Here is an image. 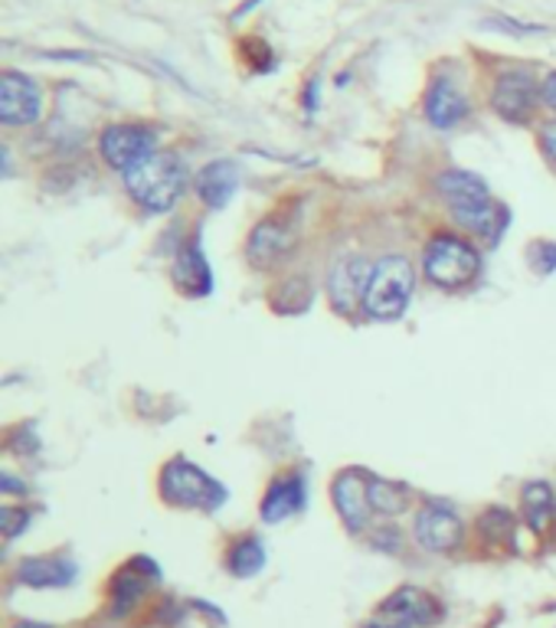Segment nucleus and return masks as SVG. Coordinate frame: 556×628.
I'll use <instances>...</instances> for the list:
<instances>
[{"label": "nucleus", "mask_w": 556, "mask_h": 628, "mask_svg": "<svg viewBox=\"0 0 556 628\" xmlns=\"http://www.w3.org/2000/svg\"><path fill=\"white\" fill-rule=\"evenodd\" d=\"M128 194L151 213H167L187 194V167L171 151H154L148 161L124 174Z\"/></svg>", "instance_id": "nucleus-1"}, {"label": "nucleus", "mask_w": 556, "mask_h": 628, "mask_svg": "<svg viewBox=\"0 0 556 628\" xmlns=\"http://www.w3.org/2000/svg\"><path fill=\"white\" fill-rule=\"evenodd\" d=\"M413 285H416V269L410 259L403 256H386L373 266V275H370V289H367V299H363V312L370 317H380V321H393L400 317L403 308L410 305V295H413Z\"/></svg>", "instance_id": "nucleus-2"}, {"label": "nucleus", "mask_w": 556, "mask_h": 628, "mask_svg": "<svg viewBox=\"0 0 556 628\" xmlns=\"http://www.w3.org/2000/svg\"><path fill=\"white\" fill-rule=\"evenodd\" d=\"M161 495L174 508H197V511H217L226 501V488L190 458H174L164 465Z\"/></svg>", "instance_id": "nucleus-3"}, {"label": "nucleus", "mask_w": 556, "mask_h": 628, "mask_svg": "<svg viewBox=\"0 0 556 628\" xmlns=\"http://www.w3.org/2000/svg\"><path fill=\"white\" fill-rule=\"evenodd\" d=\"M423 269H426V275L439 285V289H461V285H468L475 275H478V269H481V259H478V252L465 242V239H458V236H436L429 246H426V252H423Z\"/></svg>", "instance_id": "nucleus-4"}, {"label": "nucleus", "mask_w": 556, "mask_h": 628, "mask_svg": "<svg viewBox=\"0 0 556 628\" xmlns=\"http://www.w3.org/2000/svg\"><path fill=\"white\" fill-rule=\"evenodd\" d=\"M102 158L115 171L128 174L141 161H148L157 148V134L144 124H109L99 138Z\"/></svg>", "instance_id": "nucleus-5"}, {"label": "nucleus", "mask_w": 556, "mask_h": 628, "mask_svg": "<svg viewBox=\"0 0 556 628\" xmlns=\"http://www.w3.org/2000/svg\"><path fill=\"white\" fill-rule=\"evenodd\" d=\"M413 533H416V543L429 553H448L455 546H461L465 540V523L461 518L445 508L443 501H429L416 511V521H413Z\"/></svg>", "instance_id": "nucleus-6"}, {"label": "nucleus", "mask_w": 556, "mask_h": 628, "mask_svg": "<svg viewBox=\"0 0 556 628\" xmlns=\"http://www.w3.org/2000/svg\"><path fill=\"white\" fill-rule=\"evenodd\" d=\"M334 508L340 515V521L347 523V530H363L370 521L373 501H370V475L360 468H347L334 478Z\"/></svg>", "instance_id": "nucleus-7"}, {"label": "nucleus", "mask_w": 556, "mask_h": 628, "mask_svg": "<svg viewBox=\"0 0 556 628\" xmlns=\"http://www.w3.org/2000/svg\"><path fill=\"white\" fill-rule=\"evenodd\" d=\"M370 275H373V266L363 256H344V259H337L331 269V279H328L334 308L337 312L363 308V299H367V289H370Z\"/></svg>", "instance_id": "nucleus-8"}, {"label": "nucleus", "mask_w": 556, "mask_h": 628, "mask_svg": "<svg viewBox=\"0 0 556 628\" xmlns=\"http://www.w3.org/2000/svg\"><path fill=\"white\" fill-rule=\"evenodd\" d=\"M292 246H295L292 223L285 216H269L252 229V236L246 242V256L255 269H272L292 252Z\"/></svg>", "instance_id": "nucleus-9"}, {"label": "nucleus", "mask_w": 556, "mask_h": 628, "mask_svg": "<svg viewBox=\"0 0 556 628\" xmlns=\"http://www.w3.org/2000/svg\"><path fill=\"white\" fill-rule=\"evenodd\" d=\"M43 111V93L33 79L20 73H3L0 79V121L10 128L33 124Z\"/></svg>", "instance_id": "nucleus-10"}, {"label": "nucleus", "mask_w": 556, "mask_h": 628, "mask_svg": "<svg viewBox=\"0 0 556 628\" xmlns=\"http://www.w3.org/2000/svg\"><path fill=\"white\" fill-rule=\"evenodd\" d=\"M383 619L386 622H396V626L406 628H426L436 626L443 619V606L436 596H429L426 589H416V586H403L396 589L383 606H380Z\"/></svg>", "instance_id": "nucleus-11"}, {"label": "nucleus", "mask_w": 556, "mask_h": 628, "mask_svg": "<svg viewBox=\"0 0 556 628\" xmlns=\"http://www.w3.org/2000/svg\"><path fill=\"white\" fill-rule=\"evenodd\" d=\"M534 102H537V83H534L531 73L511 69L504 76H498L494 93H491V105L504 121H514V124L527 121L531 111H534Z\"/></svg>", "instance_id": "nucleus-12"}, {"label": "nucleus", "mask_w": 556, "mask_h": 628, "mask_svg": "<svg viewBox=\"0 0 556 628\" xmlns=\"http://www.w3.org/2000/svg\"><path fill=\"white\" fill-rule=\"evenodd\" d=\"M154 580H161V570H157L148 556H134V560L111 580V616H115V619L128 616V613L141 603V596L148 593V586H151Z\"/></svg>", "instance_id": "nucleus-13"}, {"label": "nucleus", "mask_w": 556, "mask_h": 628, "mask_svg": "<svg viewBox=\"0 0 556 628\" xmlns=\"http://www.w3.org/2000/svg\"><path fill=\"white\" fill-rule=\"evenodd\" d=\"M174 282L184 295H194V299H204L214 292V269L204 256V242L200 236L187 239L181 249H177V259H174Z\"/></svg>", "instance_id": "nucleus-14"}, {"label": "nucleus", "mask_w": 556, "mask_h": 628, "mask_svg": "<svg viewBox=\"0 0 556 628\" xmlns=\"http://www.w3.org/2000/svg\"><path fill=\"white\" fill-rule=\"evenodd\" d=\"M79 576V566L56 553V556H30L17 566V580L30 589H66Z\"/></svg>", "instance_id": "nucleus-15"}, {"label": "nucleus", "mask_w": 556, "mask_h": 628, "mask_svg": "<svg viewBox=\"0 0 556 628\" xmlns=\"http://www.w3.org/2000/svg\"><path fill=\"white\" fill-rule=\"evenodd\" d=\"M305 508V478L298 472H288L282 478H275L262 498V521L282 523L295 518Z\"/></svg>", "instance_id": "nucleus-16"}, {"label": "nucleus", "mask_w": 556, "mask_h": 628, "mask_svg": "<svg viewBox=\"0 0 556 628\" xmlns=\"http://www.w3.org/2000/svg\"><path fill=\"white\" fill-rule=\"evenodd\" d=\"M468 115V99L451 79H436L426 93V118L436 128H455Z\"/></svg>", "instance_id": "nucleus-17"}, {"label": "nucleus", "mask_w": 556, "mask_h": 628, "mask_svg": "<svg viewBox=\"0 0 556 628\" xmlns=\"http://www.w3.org/2000/svg\"><path fill=\"white\" fill-rule=\"evenodd\" d=\"M236 191H239V171L232 161H214L197 177V194L207 207L222 209L232 201Z\"/></svg>", "instance_id": "nucleus-18"}, {"label": "nucleus", "mask_w": 556, "mask_h": 628, "mask_svg": "<svg viewBox=\"0 0 556 628\" xmlns=\"http://www.w3.org/2000/svg\"><path fill=\"white\" fill-rule=\"evenodd\" d=\"M451 216H455L465 229H471L478 239H484L488 246H494V242L501 239L504 219H508V213L498 207L491 197H488V201H478V204H468V207L451 209Z\"/></svg>", "instance_id": "nucleus-19"}, {"label": "nucleus", "mask_w": 556, "mask_h": 628, "mask_svg": "<svg viewBox=\"0 0 556 628\" xmlns=\"http://www.w3.org/2000/svg\"><path fill=\"white\" fill-rule=\"evenodd\" d=\"M521 508H524V521L531 523L534 533H544L556 511V495L547 481H531L521 491Z\"/></svg>", "instance_id": "nucleus-20"}, {"label": "nucleus", "mask_w": 556, "mask_h": 628, "mask_svg": "<svg viewBox=\"0 0 556 628\" xmlns=\"http://www.w3.org/2000/svg\"><path fill=\"white\" fill-rule=\"evenodd\" d=\"M439 191H443V197L448 201L451 209L468 207V204H478V201L491 197L488 187H484V181L475 177V174H468V171H445L443 177H439Z\"/></svg>", "instance_id": "nucleus-21"}, {"label": "nucleus", "mask_w": 556, "mask_h": 628, "mask_svg": "<svg viewBox=\"0 0 556 628\" xmlns=\"http://www.w3.org/2000/svg\"><path fill=\"white\" fill-rule=\"evenodd\" d=\"M262 566H265V546H262L259 537H242L226 553V570L232 576H239V580H249V576L262 573Z\"/></svg>", "instance_id": "nucleus-22"}, {"label": "nucleus", "mask_w": 556, "mask_h": 628, "mask_svg": "<svg viewBox=\"0 0 556 628\" xmlns=\"http://www.w3.org/2000/svg\"><path fill=\"white\" fill-rule=\"evenodd\" d=\"M370 501H373V511H380V515H400L410 505V491L403 485L370 475Z\"/></svg>", "instance_id": "nucleus-23"}, {"label": "nucleus", "mask_w": 556, "mask_h": 628, "mask_svg": "<svg viewBox=\"0 0 556 628\" xmlns=\"http://www.w3.org/2000/svg\"><path fill=\"white\" fill-rule=\"evenodd\" d=\"M511 530H514V518L508 515V511H488L484 518H481V537L488 540V543H498V540H508L511 537Z\"/></svg>", "instance_id": "nucleus-24"}, {"label": "nucleus", "mask_w": 556, "mask_h": 628, "mask_svg": "<svg viewBox=\"0 0 556 628\" xmlns=\"http://www.w3.org/2000/svg\"><path fill=\"white\" fill-rule=\"evenodd\" d=\"M531 262L541 275H550L556 269V246L554 242H534L531 246Z\"/></svg>", "instance_id": "nucleus-25"}, {"label": "nucleus", "mask_w": 556, "mask_h": 628, "mask_svg": "<svg viewBox=\"0 0 556 628\" xmlns=\"http://www.w3.org/2000/svg\"><path fill=\"white\" fill-rule=\"evenodd\" d=\"M26 523H30V515H26V511H17V508H3V511H0V527H3V537H7V540H13Z\"/></svg>", "instance_id": "nucleus-26"}, {"label": "nucleus", "mask_w": 556, "mask_h": 628, "mask_svg": "<svg viewBox=\"0 0 556 628\" xmlns=\"http://www.w3.org/2000/svg\"><path fill=\"white\" fill-rule=\"evenodd\" d=\"M541 99H544V105L556 115V73H550V76L544 79V86H541Z\"/></svg>", "instance_id": "nucleus-27"}, {"label": "nucleus", "mask_w": 556, "mask_h": 628, "mask_svg": "<svg viewBox=\"0 0 556 628\" xmlns=\"http://www.w3.org/2000/svg\"><path fill=\"white\" fill-rule=\"evenodd\" d=\"M544 148H547V154L556 161V124H550V128L544 131Z\"/></svg>", "instance_id": "nucleus-28"}, {"label": "nucleus", "mask_w": 556, "mask_h": 628, "mask_svg": "<svg viewBox=\"0 0 556 628\" xmlns=\"http://www.w3.org/2000/svg\"><path fill=\"white\" fill-rule=\"evenodd\" d=\"M367 628H406V626H396V622H386V619H383V622H370Z\"/></svg>", "instance_id": "nucleus-29"}, {"label": "nucleus", "mask_w": 556, "mask_h": 628, "mask_svg": "<svg viewBox=\"0 0 556 628\" xmlns=\"http://www.w3.org/2000/svg\"><path fill=\"white\" fill-rule=\"evenodd\" d=\"M13 628H53V626H43V622H17Z\"/></svg>", "instance_id": "nucleus-30"}]
</instances>
